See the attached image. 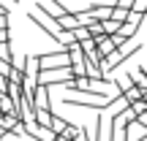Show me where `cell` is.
I'll list each match as a JSON object with an SVG mask.
<instances>
[{"instance_id": "obj_1", "label": "cell", "mask_w": 147, "mask_h": 141, "mask_svg": "<svg viewBox=\"0 0 147 141\" xmlns=\"http://www.w3.org/2000/svg\"><path fill=\"white\" fill-rule=\"evenodd\" d=\"M65 82H71V68H44L36 79L38 87H52V84H65Z\"/></svg>"}, {"instance_id": "obj_2", "label": "cell", "mask_w": 147, "mask_h": 141, "mask_svg": "<svg viewBox=\"0 0 147 141\" xmlns=\"http://www.w3.org/2000/svg\"><path fill=\"white\" fill-rule=\"evenodd\" d=\"M19 68H22V76H25L27 82H33V84H36V79H38V73H41V65H38V60H36V54H27V57H25V63H22Z\"/></svg>"}, {"instance_id": "obj_3", "label": "cell", "mask_w": 147, "mask_h": 141, "mask_svg": "<svg viewBox=\"0 0 147 141\" xmlns=\"http://www.w3.org/2000/svg\"><path fill=\"white\" fill-rule=\"evenodd\" d=\"M125 141H147V128L142 122H128L125 125Z\"/></svg>"}, {"instance_id": "obj_4", "label": "cell", "mask_w": 147, "mask_h": 141, "mask_svg": "<svg viewBox=\"0 0 147 141\" xmlns=\"http://www.w3.org/2000/svg\"><path fill=\"white\" fill-rule=\"evenodd\" d=\"M136 30H139L136 25H131V22H123V25H120V30H117V35H120L123 41H131V38L136 35Z\"/></svg>"}, {"instance_id": "obj_5", "label": "cell", "mask_w": 147, "mask_h": 141, "mask_svg": "<svg viewBox=\"0 0 147 141\" xmlns=\"http://www.w3.org/2000/svg\"><path fill=\"white\" fill-rule=\"evenodd\" d=\"M0 63L14 65V49H11V43H0Z\"/></svg>"}, {"instance_id": "obj_6", "label": "cell", "mask_w": 147, "mask_h": 141, "mask_svg": "<svg viewBox=\"0 0 147 141\" xmlns=\"http://www.w3.org/2000/svg\"><path fill=\"white\" fill-rule=\"evenodd\" d=\"M131 11H134V14H139V16H147V0H134V3H131Z\"/></svg>"}, {"instance_id": "obj_7", "label": "cell", "mask_w": 147, "mask_h": 141, "mask_svg": "<svg viewBox=\"0 0 147 141\" xmlns=\"http://www.w3.org/2000/svg\"><path fill=\"white\" fill-rule=\"evenodd\" d=\"M8 25H11V16L8 14H0V30H8Z\"/></svg>"}, {"instance_id": "obj_8", "label": "cell", "mask_w": 147, "mask_h": 141, "mask_svg": "<svg viewBox=\"0 0 147 141\" xmlns=\"http://www.w3.org/2000/svg\"><path fill=\"white\" fill-rule=\"evenodd\" d=\"M131 3H134V0H117L115 8H125V11H131Z\"/></svg>"}, {"instance_id": "obj_9", "label": "cell", "mask_w": 147, "mask_h": 141, "mask_svg": "<svg viewBox=\"0 0 147 141\" xmlns=\"http://www.w3.org/2000/svg\"><path fill=\"white\" fill-rule=\"evenodd\" d=\"M8 8L11 5H5V0H0V14H8Z\"/></svg>"}, {"instance_id": "obj_10", "label": "cell", "mask_w": 147, "mask_h": 141, "mask_svg": "<svg viewBox=\"0 0 147 141\" xmlns=\"http://www.w3.org/2000/svg\"><path fill=\"white\" fill-rule=\"evenodd\" d=\"M0 117H3V114H0Z\"/></svg>"}]
</instances>
